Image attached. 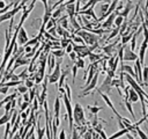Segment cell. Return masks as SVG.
<instances>
[{
	"label": "cell",
	"mask_w": 148,
	"mask_h": 139,
	"mask_svg": "<svg viewBox=\"0 0 148 139\" xmlns=\"http://www.w3.org/2000/svg\"><path fill=\"white\" fill-rule=\"evenodd\" d=\"M61 97H62V101H64V105L66 108V111H67V116H68V122H69V130L72 132V130L74 129L73 125H74V117H73V107H72V103H71V98L68 97L67 93H64L61 94Z\"/></svg>",
	"instance_id": "1"
},
{
	"label": "cell",
	"mask_w": 148,
	"mask_h": 139,
	"mask_svg": "<svg viewBox=\"0 0 148 139\" xmlns=\"http://www.w3.org/2000/svg\"><path fill=\"white\" fill-rule=\"evenodd\" d=\"M27 1H28V0H22L20 3H16L10 10H8V12L5 13V14H1V15H0V24H1L2 22L7 21V20H10L12 17H14L15 14H17L21 9H23V7H24V5L27 3Z\"/></svg>",
	"instance_id": "2"
},
{
	"label": "cell",
	"mask_w": 148,
	"mask_h": 139,
	"mask_svg": "<svg viewBox=\"0 0 148 139\" xmlns=\"http://www.w3.org/2000/svg\"><path fill=\"white\" fill-rule=\"evenodd\" d=\"M76 35L81 36V37L83 38L84 43H86L88 46L94 45V44L98 43V41H99V36H98V35H96V34H94V32H89V31L83 30V29L79 30V31L76 32Z\"/></svg>",
	"instance_id": "3"
},
{
	"label": "cell",
	"mask_w": 148,
	"mask_h": 139,
	"mask_svg": "<svg viewBox=\"0 0 148 139\" xmlns=\"http://www.w3.org/2000/svg\"><path fill=\"white\" fill-rule=\"evenodd\" d=\"M73 117L74 122L77 126L80 125H86V117H84V110L80 103H75L74 109H73Z\"/></svg>",
	"instance_id": "4"
},
{
	"label": "cell",
	"mask_w": 148,
	"mask_h": 139,
	"mask_svg": "<svg viewBox=\"0 0 148 139\" xmlns=\"http://www.w3.org/2000/svg\"><path fill=\"white\" fill-rule=\"evenodd\" d=\"M60 65H61V58H59V60L57 61V65L53 70L52 73L47 74V78H49V83H56L59 81L60 79V75H61V68H60Z\"/></svg>",
	"instance_id": "5"
},
{
	"label": "cell",
	"mask_w": 148,
	"mask_h": 139,
	"mask_svg": "<svg viewBox=\"0 0 148 139\" xmlns=\"http://www.w3.org/2000/svg\"><path fill=\"white\" fill-rule=\"evenodd\" d=\"M112 76L110 75H106L103 83L99 86V88H97V92H101V93H104L106 95H109L111 93V89H112Z\"/></svg>",
	"instance_id": "6"
},
{
	"label": "cell",
	"mask_w": 148,
	"mask_h": 139,
	"mask_svg": "<svg viewBox=\"0 0 148 139\" xmlns=\"http://www.w3.org/2000/svg\"><path fill=\"white\" fill-rule=\"evenodd\" d=\"M119 37H121V35H119V36H118V38H117V39H116L114 42H112L111 44H108V45H105V46H103V47H102L103 52H104V53H105L106 56L111 57V56H113V54H117L118 50L116 51V46H117V44H118Z\"/></svg>",
	"instance_id": "7"
},
{
	"label": "cell",
	"mask_w": 148,
	"mask_h": 139,
	"mask_svg": "<svg viewBox=\"0 0 148 139\" xmlns=\"http://www.w3.org/2000/svg\"><path fill=\"white\" fill-rule=\"evenodd\" d=\"M139 58V56L136 53H134V51L131 49V46H128L127 44L124 45V60L125 61H132V60H136Z\"/></svg>",
	"instance_id": "8"
},
{
	"label": "cell",
	"mask_w": 148,
	"mask_h": 139,
	"mask_svg": "<svg viewBox=\"0 0 148 139\" xmlns=\"http://www.w3.org/2000/svg\"><path fill=\"white\" fill-rule=\"evenodd\" d=\"M29 63H30V59H29V58H27V57H24V52H22V53H20V54L16 57L15 63H14V66L12 67V70H13V71H15V70H16L17 67H20V66L29 65Z\"/></svg>",
	"instance_id": "9"
},
{
	"label": "cell",
	"mask_w": 148,
	"mask_h": 139,
	"mask_svg": "<svg viewBox=\"0 0 148 139\" xmlns=\"http://www.w3.org/2000/svg\"><path fill=\"white\" fill-rule=\"evenodd\" d=\"M98 75H99V71L94 75V78H92V80H91V82L88 85V86H86L84 88H83V90H82V93L80 94V96H84V95H88L92 89H95L96 88V85H97V80H98Z\"/></svg>",
	"instance_id": "10"
},
{
	"label": "cell",
	"mask_w": 148,
	"mask_h": 139,
	"mask_svg": "<svg viewBox=\"0 0 148 139\" xmlns=\"http://www.w3.org/2000/svg\"><path fill=\"white\" fill-rule=\"evenodd\" d=\"M28 41H29V38H28V34H27L25 29L23 27H21L18 30V34H17V44L20 46H24Z\"/></svg>",
	"instance_id": "11"
},
{
	"label": "cell",
	"mask_w": 148,
	"mask_h": 139,
	"mask_svg": "<svg viewBox=\"0 0 148 139\" xmlns=\"http://www.w3.org/2000/svg\"><path fill=\"white\" fill-rule=\"evenodd\" d=\"M116 16H117V13H116V10H114L111 15H109V16L106 17V20L101 24V27H102V28H104V29H111V27H112V25H114Z\"/></svg>",
	"instance_id": "12"
},
{
	"label": "cell",
	"mask_w": 148,
	"mask_h": 139,
	"mask_svg": "<svg viewBox=\"0 0 148 139\" xmlns=\"http://www.w3.org/2000/svg\"><path fill=\"white\" fill-rule=\"evenodd\" d=\"M97 93H98V94L102 96V98H103V100H104V102L108 104V107H109V108H110V109L113 111V114L116 115V117H117V118H121L123 116H120V115L118 114V111L114 109V107H113L112 102H111V101H110V98H109V95H106V94H104V93H101V92H97Z\"/></svg>",
	"instance_id": "13"
},
{
	"label": "cell",
	"mask_w": 148,
	"mask_h": 139,
	"mask_svg": "<svg viewBox=\"0 0 148 139\" xmlns=\"http://www.w3.org/2000/svg\"><path fill=\"white\" fill-rule=\"evenodd\" d=\"M148 47V38H143L140 51H139V60L141 61L142 65H145V54H146V50Z\"/></svg>",
	"instance_id": "14"
},
{
	"label": "cell",
	"mask_w": 148,
	"mask_h": 139,
	"mask_svg": "<svg viewBox=\"0 0 148 139\" xmlns=\"http://www.w3.org/2000/svg\"><path fill=\"white\" fill-rule=\"evenodd\" d=\"M36 132H37V139H43L45 133H46V127H42L40 126V118H37V123L35 125Z\"/></svg>",
	"instance_id": "15"
},
{
	"label": "cell",
	"mask_w": 148,
	"mask_h": 139,
	"mask_svg": "<svg viewBox=\"0 0 148 139\" xmlns=\"http://www.w3.org/2000/svg\"><path fill=\"white\" fill-rule=\"evenodd\" d=\"M77 14H80V15H87V16H91L92 19H94V21H97L98 22V17L96 16V14H95V10H94V7H89V8H87V9H84V10H80ZM76 14V15H77Z\"/></svg>",
	"instance_id": "16"
},
{
	"label": "cell",
	"mask_w": 148,
	"mask_h": 139,
	"mask_svg": "<svg viewBox=\"0 0 148 139\" xmlns=\"http://www.w3.org/2000/svg\"><path fill=\"white\" fill-rule=\"evenodd\" d=\"M56 65H57V63H56V57H54L52 53H50V54L47 56V72L51 73V72L54 70Z\"/></svg>",
	"instance_id": "17"
},
{
	"label": "cell",
	"mask_w": 148,
	"mask_h": 139,
	"mask_svg": "<svg viewBox=\"0 0 148 139\" xmlns=\"http://www.w3.org/2000/svg\"><path fill=\"white\" fill-rule=\"evenodd\" d=\"M14 111H15V109H12L9 112H6V111H5L3 116L0 117V126H1V125H6L8 122H10V118H12V115H13Z\"/></svg>",
	"instance_id": "18"
},
{
	"label": "cell",
	"mask_w": 148,
	"mask_h": 139,
	"mask_svg": "<svg viewBox=\"0 0 148 139\" xmlns=\"http://www.w3.org/2000/svg\"><path fill=\"white\" fill-rule=\"evenodd\" d=\"M128 100H130L131 102H138V101H140L139 93H138L135 89H133L132 87H130V95H128Z\"/></svg>",
	"instance_id": "19"
},
{
	"label": "cell",
	"mask_w": 148,
	"mask_h": 139,
	"mask_svg": "<svg viewBox=\"0 0 148 139\" xmlns=\"http://www.w3.org/2000/svg\"><path fill=\"white\" fill-rule=\"evenodd\" d=\"M61 98H62L61 95L56 97V101H54V117H59V115H60V107H61L60 100Z\"/></svg>",
	"instance_id": "20"
},
{
	"label": "cell",
	"mask_w": 148,
	"mask_h": 139,
	"mask_svg": "<svg viewBox=\"0 0 148 139\" xmlns=\"http://www.w3.org/2000/svg\"><path fill=\"white\" fill-rule=\"evenodd\" d=\"M65 10V3H62V5H60L59 7H57L56 8V12H53L52 13V17H54V19H60L61 17V13Z\"/></svg>",
	"instance_id": "21"
},
{
	"label": "cell",
	"mask_w": 148,
	"mask_h": 139,
	"mask_svg": "<svg viewBox=\"0 0 148 139\" xmlns=\"http://www.w3.org/2000/svg\"><path fill=\"white\" fill-rule=\"evenodd\" d=\"M101 1L108 2V0H89L83 7H81V10H84V9H87V8H89V7H95V5L98 3V2H101Z\"/></svg>",
	"instance_id": "22"
},
{
	"label": "cell",
	"mask_w": 148,
	"mask_h": 139,
	"mask_svg": "<svg viewBox=\"0 0 148 139\" xmlns=\"http://www.w3.org/2000/svg\"><path fill=\"white\" fill-rule=\"evenodd\" d=\"M87 108H88V110L90 111V114L91 115H97L101 110H103V107H97V105H87Z\"/></svg>",
	"instance_id": "23"
},
{
	"label": "cell",
	"mask_w": 148,
	"mask_h": 139,
	"mask_svg": "<svg viewBox=\"0 0 148 139\" xmlns=\"http://www.w3.org/2000/svg\"><path fill=\"white\" fill-rule=\"evenodd\" d=\"M51 53H52L56 58H62L64 54L66 53V51H65V49H58V50H52Z\"/></svg>",
	"instance_id": "24"
},
{
	"label": "cell",
	"mask_w": 148,
	"mask_h": 139,
	"mask_svg": "<svg viewBox=\"0 0 148 139\" xmlns=\"http://www.w3.org/2000/svg\"><path fill=\"white\" fill-rule=\"evenodd\" d=\"M88 58H89V60H90L91 63H95V61L102 60V54H97V53H95V52H91V53L88 56Z\"/></svg>",
	"instance_id": "25"
},
{
	"label": "cell",
	"mask_w": 148,
	"mask_h": 139,
	"mask_svg": "<svg viewBox=\"0 0 148 139\" xmlns=\"http://www.w3.org/2000/svg\"><path fill=\"white\" fill-rule=\"evenodd\" d=\"M119 32H120V27H114V28L112 29V31H111V34L109 35V37L106 38V41L109 42L110 39H112L113 37H116L117 35H119Z\"/></svg>",
	"instance_id": "26"
},
{
	"label": "cell",
	"mask_w": 148,
	"mask_h": 139,
	"mask_svg": "<svg viewBox=\"0 0 148 139\" xmlns=\"http://www.w3.org/2000/svg\"><path fill=\"white\" fill-rule=\"evenodd\" d=\"M133 35H134V32H131V34H127V35H123V36H121V44H123V45L127 44V43L132 39Z\"/></svg>",
	"instance_id": "27"
},
{
	"label": "cell",
	"mask_w": 148,
	"mask_h": 139,
	"mask_svg": "<svg viewBox=\"0 0 148 139\" xmlns=\"http://www.w3.org/2000/svg\"><path fill=\"white\" fill-rule=\"evenodd\" d=\"M124 103H125V105H126V108H127V110L130 111V114H131V116L133 117V118H135V115H134V112H133V109H132V102L130 101V100H127V98H125L124 100Z\"/></svg>",
	"instance_id": "28"
},
{
	"label": "cell",
	"mask_w": 148,
	"mask_h": 139,
	"mask_svg": "<svg viewBox=\"0 0 148 139\" xmlns=\"http://www.w3.org/2000/svg\"><path fill=\"white\" fill-rule=\"evenodd\" d=\"M125 21V17L121 16V15H117L116 16V20H114V27H120Z\"/></svg>",
	"instance_id": "29"
},
{
	"label": "cell",
	"mask_w": 148,
	"mask_h": 139,
	"mask_svg": "<svg viewBox=\"0 0 148 139\" xmlns=\"http://www.w3.org/2000/svg\"><path fill=\"white\" fill-rule=\"evenodd\" d=\"M72 42H73L72 38H61V39H60V45H61L62 49H66V46H67L69 43H72Z\"/></svg>",
	"instance_id": "30"
},
{
	"label": "cell",
	"mask_w": 148,
	"mask_h": 139,
	"mask_svg": "<svg viewBox=\"0 0 148 139\" xmlns=\"http://www.w3.org/2000/svg\"><path fill=\"white\" fill-rule=\"evenodd\" d=\"M16 89H17V93H18V94H22V95H23L24 93L29 92V88H28L25 85H24V86H23V85H20V86H17Z\"/></svg>",
	"instance_id": "31"
},
{
	"label": "cell",
	"mask_w": 148,
	"mask_h": 139,
	"mask_svg": "<svg viewBox=\"0 0 148 139\" xmlns=\"http://www.w3.org/2000/svg\"><path fill=\"white\" fill-rule=\"evenodd\" d=\"M16 96H17V93H13V94H10V95H8V96H6L3 100H2V102L6 104L7 102H10V101H13L14 98H16Z\"/></svg>",
	"instance_id": "32"
},
{
	"label": "cell",
	"mask_w": 148,
	"mask_h": 139,
	"mask_svg": "<svg viewBox=\"0 0 148 139\" xmlns=\"http://www.w3.org/2000/svg\"><path fill=\"white\" fill-rule=\"evenodd\" d=\"M13 125L10 124V122H8L7 124H6V129H5V134H3V139H8V136H9V133H10V127H12Z\"/></svg>",
	"instance_id": "33"
},
{
	"label": "cell",
	"mask_w": 148,
	"mask_h": 139,
	"mask_svg": "<svg viewBox=\"0 0 148 139\" xmlns=\"http://www.w3.org/2000/svg\"><path fill=\"white\" fill-rule=\"evenodd\" d=\"M135 125V124H134ZM135 127H136V131H138V134H139V137L141 138V139H148V134H146L140 127H139V125H135Z\"/></svg>",
	"instance_id": "34"
},
{
	"label": "cell",
	"mask_w": 148,
	"mask_h": 139,
	"mask_svg": "<svg viewBox=\"0 0 148 139\" xmlns=\"http://www.w3.org/2000/svg\"><path fill=\"white\" fill-rule=\"evenodd\" d=\"M142 76H143V82H145V86L148 85V67H143V71H142Z\"/></svg>",
	"instance_id": "35"
},
{
	"label": "cell",
	"mask_w": 148,
	"mask_h": 139,
	"mask_svg": "<svg viewBox=\"0 0 148 139\" xmlns=\"http://www.w3.org/2000/svg\"><path fill=\"white\" fill-rule=\"evenodd\" d=\"M24 83H25V86L30 89V88H34L35 86H36V83H35V81L32 80V79H30V78H28L27 80H24Z\"/></svg>",
	"instance_id": "36"
},
{
	"label": "cell",
	"mask_w": 148,
	"mask_h": 139,
	"mask_svg": "<svg viewBox=\"0 0 148 139\" xmlns=\"http://www.w3.org/2000/svg\"><path fill=\"white\" fill-rule=\"evenodd\" d=\"M28 72H29V71H28V68L23 70V71H22V72H21V73L18 74L20 79H21V80H27V79L29 78V76H28Z\"/></svg>",
	"instance_id": "37"
},
{
	"label": "cell",
	"mask_w": 148,
	"mask_h": 139,
	"mask_svg": "<svg viewBox=\"0 0 148 139\" xmlns=\"http://www.w3.org/2000/svg\"><path fill=\"white\" fill-rule=\"evenodd\" d=\"M72 139H81V136H80V133H79L76 127H74L72 130Z\"/></svg>",
	"instance_id": "38"
},
{
	"label": "cell",
	"mask_w": 148,
	"mask_h": 139,
	"mask_svg": "<svg viewBox=\"0 0 148 139\" xmlns=\"http://www.w3.org/2000/svg\"><path fill=\"white\" fill-rule=\"evenodd\" d=\"M74 64H75L79 68H83V67H84V60H83V58H80V57H79L77 60H76Z\"/></svg>",
	"instance_id": "39"
},
{
	"label": "cell",
	"mask_w": 148,
	"mask_h": 139,
	"mask_svg": "<svg viewBox=\"0 0 148 139\" xmlns=\"http://www.w3.org/2000/svg\"><path fill=\"white\" fill-rule=\"evenodd\" d=\"M77 66L74 64V66L72 67V80H73V83L75 82V78H76V71H77Z\"/></svg>",
	"instance_id": "40"
},
{
	"label": "cell",
	"mask_w": 148,
	"mask_h": 139,
	"mask_svg": "<svg viewBox=\"0 0 148 139\" xmlns=\"http://www.w3.org/2000/svg\"><path fill=\"white\" fill-rule=\"evenodd\" d=\"M66 1H67V0H58L57 2H54V5H53L52 7H50V9H51V10L53 12V10H54V9H56L57 7H59L60 5H62V3H64V2H66Z\"/></svg>",
	"instance_id": "41"
},
{
	"label": "cell",
	"mask_w": 148,
	"mask_h": 139,
	"mask_svg": "<svg viewBox=\"0 0 148 139\" xmlns=\"http://www.w3.org/2000/svg\"><path fill=\"white\" fill-rule=\"evenodd\" d=\"M65 51H66V53H71L72 51H74V43H73V42H72V43H69V44L66 46Z\"/></svg>",
	"instance_id": "42"
},
{
	"label": "cell",
	"mask_w": 148,
	"mask_h": 139,
	"mask_svg": "<svg viewBox=\"0 0 148 139\" xmlns=\"http://www.w3.org/2000/svg\"><path fill=\"white\" fill-rule=\"evenodd\" d=\"M68 56H69V58H71V60H73L74 63H75V61L77 60V58H79V57H77V53H76L75 51H72L71 53H68Z\"/></svg>",
	"instance_id": "43"
},
{
	"label": "cell",
	"mask_w": 148,
	"mask_h": 139,
	"mask_svg": "<svg viewBox=\"0 0 148 139\" xmlns=\"http://www.w3.org/2000/svg\"><path fill=\"white\" fill-rule=\"evenodd\" d=\"M32 110H35V111H37V109L39 108V102H38V98L36 97L34 101H32Z\"/></svg>",
	"instance_id": "44"
},
{
	"label": "cell",
	"mask_w": 148,
	"mask_h": 139,
	"mask_svg": "<svg viewBox=\"0 0 148 139\" xmlns=\"http://www.w3.org/2000/svg\"><path fill=\"white\" fill-rule=\"evenodd\" d=\"M29 107H30V103H29V102H24V101H23V103L20 105V111H24V110H27Z\"/></svg>",
	"instance_id": "45"
},
{
	"label": "cell",
	"mask_w": 148,
	"mask_h": 139,
	"mask_svg": "<svg viewBox=\"0 0 148 139\" xmlns=\"http://www.w3.org/2000/svg\"><path fill=\"white\" fill-rule=\"evenodd\" d=\"M98 117H97V115H92V120H91V126L92 127H95L97 124H98Z\"/></svg>",
	"instance_id": "46"
},
{
	"label": "cell",
	"mask_w": 148,
	"mask_h": 139,
	"mask_svg": "<svg viewBox=\"0 0 148 139\" xmlns=\"http://www.w3.org/2000/svg\"><path fill=\"white\" fill-rule=\"evenodd\" d=\"M109 7H110V5H109L108 2H106V3H104V5H102V7H101V12H102V14H105V13L108 12Z\"/></svg>",
	"instance_id": "47"
},
{
	"label": "cell",
	"mask_w": 148,
	"mask_h": 139,
	"mask_svg": "<svg viewBox=\"0 0 148 139\" xmlns=\"http://www.w3.org/2000/svg\"><path fill=\"white\" fill-rule=\"evenodd\" d=\"M3 108H5V111H6V112H9V111L13 109V107H12V101H10V102H7V103L3 105Z\"/></svg>",
	"instance_id": "48"
},
{
	"label": "cell",
	"mask_w": 148,
	"mask_h": 139,
	"mask_svg": "<svg viewBox=\"0 0 148 139\" xmlns=\"http://www.w3.org/2000/svg\"><path fill=\"white\" fill-rule=\"evenodd\" d=\"M23 101L30 103V95H29V92H27V93L23 94Z\"/></svg>",
	"instance_id": "49"
},
{
	"label": "cell",
	"mask_w": 148,
	"mask_h": 139,
	"mask_svg": "<svg viewBox=\"0 0 148 139\" xmlns=\"http://www.w3.org/2000/svg\"><path fill=\"white\" fill-rule=\"evenodd\" d=\"M65 88H66V93H67L68 97L72 100V95H71V87L68 86V83H65Z\"/></svg>",
	"instance_id": "50"
},
{
	"label": "cell",
	"mask_w": 148,
	"mask_h": 139,
	"mask_svg": "<svg viewBox=\"0 0 148 139\" xmlns=\"http://www.w3.org/2000/svg\"><path fill=\"white\" fill-rule=\"evenodd\" d=\"M59 139H66V132H65V129H61L60 133H59Z\"/></svg>",
	"instance_id": "51"
},
{
	"label": "cell",
	"mask_w": 148,
	"mask_h": 139,
	"mask_svg": "<svg viewBox=\"0 0 148 139\" xmlns=\"http://www.w3.org/2000/svg\"><path fill=\"white\" fill-rule=\"evenodd\" d=\"M126 137H127V139H134V137H133V136H131V134H130V132H128V133H126Z\"/></svg>",
	"instance_id": "52"
},
{
	"label": "cell",
	"mask_w": 148,
	"mask_h": 139,
	"mask_svg": "<svg viewBox=\"0 0 148 139\" xmlns=\"http://www.w3.org/2000/svg\"><path fill=\"white\" fill-rule=\"evenodd\" d=\"M145 97H146V100H147V102H148V94H146V95H145Z\"/></svg>",
	"instance_id": "53"
},
{
	"label": "cell",
	"mask_w": 148,
	"mask_h": 139,
	"mask_svg": "<svg viewBox=\"0 0 148 139\" xmlns=\"http://www.w3.org/2000/svg\"><path fill=\"white\" fill-rule=\"evenodd\" d=\"M145 7H147V8H148V0H147V2H146V6H145Z\"/></svg>",
	"instance_id": "54"
},
{
	"label": "cell",
	"mask_w": 148,
	"mask_h": 139,
	"mask_svg": "<svg viewBox=\"0 0 148 139\" xmlns=\"http://www.w3.org/2000/svg\"><path fill=\"white\" fill-rule=\"evenodd\" d=\"M99 139H103V138H99Z\"/></svg>",
	"instance_id": "55"
}]
</instances>
